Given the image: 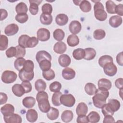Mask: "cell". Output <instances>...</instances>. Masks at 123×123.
Instances as JSON below:
<instances>
[{
  "instance_id": "cell-1",
  "label": "cell",
  "mask_w": 123,
  "mask_h": 123,
  "mask_svg": "<svg viewBox=\"0 0 123 123\" xmlns=\"http://www.w3.org/2000/svg\"><path fill=\"white\" fill-rule=\"evenodd\" d=\"M109 96L108 90L98 88L97 93L92 98L94 105L98 108H101L106 103V99Z\"/></svg>"
},
{
  "instance_id": "cell-2",
  "label": "cell",
  "mask_w": 123,
  "mask_h": 123,
  "mask_svg": "<svg viewBox=\"0 0 123 123\" xmlns=\"http://www.w3.org/2000/svg\"><path fill=\"white\" fill-rule=\"evenodd\" d=\"M48 98L47 93L44 91L38 92L37 94L36 99L38 102V106L42 112L47 113L51 108Z\"/></svg>"
},
{
  "instance_id": "cell-3",
  "label": "cell",
  "mask_w": 123,
  "mask_h": 123,
  "mask_svg": "<svg viewBox=\"0 0 123 123\" xmlns=\"http://www.w3.org/2000/svg\"><path fill=\"white\" fill-rule=\"evenodd\" d=\"M95 17L98 21H104L107 17V12L104 10L102 3L99 1H97L94 6Z\"/></svg>"
},
{
  "instance_id": "cell-4",
  "label": "cell",
  "mask_w": 123,
  "mask_h": 123,
  "mask_svg": "<svg viewBox=\"0 0 123 123\" xmlns=\"http://www.w3.org/2000/svg\"><path fill=\"white\" fill-rule=\"evenodd\" d=\"M17 75L13 71L6 70L4 71L1 75L2 81L6 84H10L14 82L17 79Z\"/></svg>"
},
{
  "instance_id": "cell-5",
  "label": "cell",
  "mask_w": 123,
  "mask_h": 123,
  "mask_svg": "<svg viewBox=\"0 0 123 123\" xmlns=\"http://www.w3.org/2000/svg\"><path fill=\"white\" fill-rule=\"evenodd\" d=\"M60 102L61 104L66 107H72L75 104V99L71 94H62L60 97Z\"/></svg>"
},
{
  "instance_id": "cell-6",
  "label": "cell",
  "mask_w": 123,
  "mask_h": 123,
  "mask_svg": "<svg viewBox=\"0 0 123 123\" xmlns=\"http://www.w3.org/2000/svg\"><path fill=\"white\" fill-rule=\"evenodd\" d=\"M103 68L104 73L109 76H114L117 72V68L113 62L107 63Z\"/></svg>"
},
{
  "instance_id": "cell-7",
  "label": "cell",
  "mask_w": 123,
  "mask_h": 123,
  "mask_svg": "<svg viewBox=\"0 0 123 123\" xmlns=\"http://www.w3.org/2000/svg\"><path fill=\"white\" fill-rule=\"evenodd\" d=\"M37 35L38 40L41 41H46L50 38V33L48 29L41 28L37 30Z\"/></svg>"
},
{
  "instance_id": "cell-8",
  "label": "cell",
  "mask_w": 123,
  "mask_h": 123,
  "mask_svg": "<svg viewBox=\"0 0 123 123\" xmlns=\"http://www.w3.org/2000/svg\"><path fill=\"white\" fill-rule=\"evenodd\" d=\"M4 121L6 123H21L22 119L20 115L12 113L7 116H3Z\"/></svg>"
},
{
  "instance_id": "cell-9",
  "label": "cell",
  "mask_w": 123,
  "mask_h": 123,
  "mask_svg": "<svg viewBox=\"0 0 123 123\" xmlns=\"http://www.w3.org/2000/svg\"><path fill=\"white\" fill-rule=\"evenodd\" d=\"M19 77L21 81H31L32 80L34 76V71L31 72H27L25 71L23 69L20 70L19 72Z\"/></svg>"
},
{
  "instance_id": "cell-10",
  "label": "cell",
  "mask_w": 123,
  "mask_h": 123,
  "mask_svg": "<svg viewBox=\"0 0 123 123\" xmlns=\"http://www.w3.org/2000/svg\"><path fill=\"white\" fill-rule=\"evenodd\" d=\"M69 30L71 33L73 34H77L79 33L81 29L82 25L81 23L76 20H74L72 21L69 26Z\"/></svg>"
},
{
  "instance_id": "cell-11",
  "label": "cell",
  "mask_w": 123,
  "mask_h": 123,
  "mask_svg": "<svg viewBox=\"0 0 123 123\" xmlns=\"http://www.w3.org/2000/svg\"><path fill=\"white\" fill-rule=\"evenodd\" d=\"M19 30V27L15 24H11L6 26L4 29L5 34L8 36L15 35Z\"/></svg>"
},
{
  "instance_id": "cell-12",
  "label": "cell",
  "mask_w": 123,
  "mask_h": 123,
  "mask_svg": "<svg viewBox=\"0 0 123 123\" xmlns=\"http://www.w3.org/2000/svg\"><path fill=\"white\" fill-rule=\"evenodd\" d=\"M36 60L38 63L44 60H48L50 61L51 60V56L46 51L40 50L38 51L36 55Z\"/></svg>"
},
{
  "instance_id": "cell-13",
  "label": "cell",
  "mask_w": 123,
  "mask_h": 123,
  "mask_svg": "<svg viewBox=\"0 0 123 123\" xmlns=\"http://www.w3.org/2000/svg\"><path fill=\"white\" fill-rule=\"evenodd\" d=\"M62 76L66 80H71L74 78L75 76V72L73 69L66 67L63 69L62 71Z\"/></svg>"
},
{
  "instance_id": "cell-14",
  "label": "cell",
  "mask_w": 123,
  "mask_h": 123,
  "mask_svg": "<svg viewBox=\"0 0 123 123\" xmlns=\"http://www.w3.org/2000/svg\"><path fill=\"white\" fill-rule=\"evenodd\" d=\"M123 22L122 18L119 15H114L110 17L109 20L110 25L113 27L117 28L120 26Z\"/></svg>"
},
{
  "instance_id": "cell-15",
  "label": "cell",
  "mask_w": 123,
  "mask_h": 123,
  "mask_svg": "<svg viewBox=\"0 0 123 123\" xmlns=\"http://www.w3.org/2000/svg\"><path fill=\"white\" fill-rule=\"evenodd\" d=\"M43 0H29L30 3L29 6V11L31 14L36 15L38 12V5L41 3Z\"/></svg>"
},
{
  "instance_id": "cell-16",
  "label": "cell",
  "mask_w": 123,
  "mask_h": 123,
  "mask_svg": "<svg viewBox=\"0 0 123 123\" xmlns=\"http://www.w3.org/2000/svg\"><path fill=\"white\" fill-rule=\"evenodd\" d=\"M58 62L59 64L63 67L68 66L71 62V60L69 56L67 54H62L58 58Z\"/></svg>"
},
{
  "instance_id": "cell-17",
  "label": "cell",
  "mask_w": 123,
  "mask_h": 123,
  "mask_svg": "<svg viewBox=\"0 0 123 123\" xmlns=\"http://www.w3.org/2000/svg\"><path fill=\"white\" fill-rule=\"evenodd\" d=\"M67 49L66 45L62 41L56 42L53 47L54 51L58 54H63Z\"/></svg>"
},
{
  "instance_id": "cell-18",
  "label": "cell",
  "mask_w": 123,
  "mask_h": 123,
  "mask_svg": "<svg viewBox=\"0 0 123 123\" xmlns=\"http://www.w3.org/2000/svg\"><path fill=\"white\" fill-rule=\"evenodd\" d=\"M98 88L110 90L112 86L111 82L109 79L106 78H101L98 81Z\"/></svg>"
},
{
  "instance_id": "cell-19",
  "label": "cell",
  "mask_w": 123,
  "mask_h": 123,
  "mask_svg": "<svg viewBox=\"0 0 123 123\" xmlns=\"http://www.w3.org/2000/svg\"><path fill=\"white\" fill-rule=\"evenodd\" d=\"M12 89L14 95L18 97H21L25 93V90L21 84H16L14 85Z\"/></svg>"
},
{
  "instance_id": "cell-20",
  "label": "cell",
  "mask_w": 123,
  "mask_h": 123,
  "mask_svg": "<svg viewBox=\"0 0 123 123\" xmlns=\"http://www.w3.org/2000/svg\"><path fill=\"white\" fill-rule=\"evenodd\" d=\"M0 111L4 116H7L14 113V107L12 104H6L0 108Z\"/></svg>"
},
{
  "instance_id": "cell-21",
  "label": "cell",
  "mask_w": 123,
  "mask_h": 123,
  "mask_svg": "<svg viewBox=\"0 0 123 123\" xmlns=\"http://www.w3.org/2000/svg\"><path fill=\"white\" fill-rule=\"evenodd\" d=\"M38 118L37 111L34 109H29L26 113V118L27 120L30 123L35 122Z\"/></svg>"
},
{
  "instance_id": "cell-22",
  "label": "cell",
  "mask_w": 123,
  "mask_h": 123,
  "mask_svg": "<svg viewBox=\"0 0 123 123\" xmlns=\"http://www.w3.org/2000/svg\"><path fill=\"white\" fill-rule=\"evenodd\" d=\"M56 24L60 26L65 25L68 22V17L64 13H60L58 14L55 18Z\"/></svg>"
},
{
  "instance_id": "cell-23",
  "label": "cell",
  "mask_w": 123,
  "mask_h": 123,
  "mask_svg": "<svg viewBox=\"0 0 123 123\" xmlns=\"http://www.w3.org/2000/svg\"><path fill=\"white\" fill-rule=\"evenodd\" d=\"M87 106L84 102L79 103L76 107V113L78 116L82 115H86L87 113Z\"/></svg>"
},
{
  "instance_id": "cell-24",
  "label": "cell",
  "mask_w": 123,
  "mask_h": 123,
  "mask_svg": "<svg viewBox=\"0 0 123 123\" xmlns=\"http://www.w3.org/2000/svg\"><path fill=\"white\" fill-rule=\"evenodd\" d=\"M36 103V99L33 97H26L22 100L23 105L26 108L30 109L34 106Z\"/></svg>"
},
{
  "instance_id": "cell-25",
  "label": "cell",
  "mask_w": 123,
  "mask_h": 123,
  "mask_svg": "<svg viewBox=\"0 0 123 123\" xmlns=\"http://www.w3.org/2000/svg\"><path fill=\"white\" fill-rule=\"evenodd\" d=\"M68 45L70 47H75L79 43V39L78 37L74 34L69 35L67 39Z\"/></svg>"
},
{
  "instance_id": "cell-26",
  "label": "cell",
  "mask_w": 123,
  "mask_h": 123,
  "mask_svg": "<svg viewBox=\"0 0 123 123\" xmlns=\"http://www.w3.org/2000/svg\"><path fill=\"white\" fill-rule=\"evenodd\" d=\"M74 117L73 112L70 110H65L62 112L61 115L62 120L65 123L71 122Z\"/></svg>"
},
{
  "instance_id": "cell-27",
  "label": "cell",
  "mask_w": 123,
  "mask_h": 123,
  "mask_svg": "<svg viewBox=\"0 0 123 123\" xmlns=\"http://www.w3.org/2000/svg\"><path fill=\"white\" fill-rule=\"evenodd\" d=\"M85 92L89 95H95L98 90L96 86L92 83H87L85 86Z\"/></svg>"
},
{
  "instance_id": "cell-28",
  "label": "cell",
  "mask_w": 123,
  "mask_h": 123,
  "mask_svg": "<svg viewBox=\"0 0 123 123\" xmlns=\"http://www.w3.org/2000/svg\"><path fill=\"white\" fill-rule=\"evenodd\" d=\"M85 56L84 58L86 60H93L96 56V51L93 48H87L85 49Z\"/></svg>"
},
{
  "instance_id": "cell-29",
  "label": "cell",
  "mask_w": 123,
  "mask_h": 123,
  "mask_svg": "<svg viewBox=\"0 0 123 123\" xmlns=\"http://www.w3.org/2000/svg\"><path fill=\"white\" fill-rule=\"evenodd\" d=\"M59 115V110L54 107H51L47 113V117L50 120H56Z\"/></svg>"
},
{
  "instance_id": "cell-30",
  "label": "cell",
  "mask_w": 123,
  "mask_h": 123,
  "mask_svg": "<svg viewBox=\"0 0 123 123\" xmlns=\"http://www.w3.org/2000/svg\"><path fill=\"white\" fill-rule=\"evenodd\" d=\"M52 16L51 14L42 13L40 16V22L45 25H49L52 22Z\"/></svg>"
},
{
  "instance_id": "cell-31",
  "label": "cell",
  "mask_w": 123,
  "mask_h": 123,
  "mask_svg": "<svg viewBox=\"0 0 123 123\" xmlns=\"http://www.w3.org/2000/svg\"><path fill=\"white\" fill-rule=\"evenodd\" d=\"M85 56V49L81 48L75 49L73 52V56L76 60H80L84 59Z\"/></svg>"
},
{
  "instance_id": "cell-32",
  "label": "cell",
  "mask_w": 123,
  "mask_h": 123,
  "mask_svg": "<svg viewBox=\"0 0 123 123\" xmlns=\"http://www.w3.org/2000/svg\"><path fill=\"white\" fill-rule=\"evenodd\" d=\"M89 122L91 123H96L99 122L100 119L99 114L96 111H91L87 115Z\"/></svg>"
},
{
  "instance_id": "cell-33",
  "label": "cell",
  "mask_w": 123,
  "mask_h": 123,
  "mask_svg": "<svg viewBox=\"0 0 123 123\" xmlns=\"http://www.w3.org/2000/svg\"><path fill=\"white\" fill-rule=\"evenodd\" d=\"M98 62L99 66L103 68V66L107 63L113 62V58L110 55H103L99 58Z\"/></svg>"
},
{
  "instance_id": "cell-34",
  "label": "cell",
  "mask_w": 123,
  "mask_h": 123,
  "mask_svg": "<svg viewBox=\"0 0 123 123\" xmlns=\"http://www.w3.org/2000/svg\"><path fill=\"white\" fill-rule=\"evenodd\" d=\"M35 86L37 91H43L46 89L47 87V84L44 80L41 79H39L36 81L35 83Z\"/></svg>"
},
{
  "instance_id": "cell-35",
  "label": "cell",
  "mask_w": 123,
  "mask_h": 123,
  "mask_svg": "<svg viewBox=\"0 0 123 123\" xmlns=\"http://www.w3.org/2000/svg\"><path fill=\"white\" fill-rule=\"evenodd\" d=\"M15 11L17 14L26 13L28 11L27 6L25 3L21 2L18 3L16 6Z\"/></svg>"
},
{
  "instance_id": "cell-36",
  "label": "cell",
  "mask_w": 123,
  "mask_h": 123,
  "mask_svg": "<svg viewBox=\"0 0 123 123\" xmlns=\"http://www.w3.org/2000/svg\"><path fill=\"white\" fill-rule=\"evenodd\" d=\"M80 9L84 12H88L91 10V5L89 1L86 0H82L80 5Z\"/></svg>"
},
{
  "instance_id": "cell-37",
  "label": "cell",
  "mask_w": 123,
  "mask_h": 123,
  "mask_svg": "<svg viewBox=\"0 0 123 123\" xmlns=\"http://www.w3.org/2000/svg\"><path fill=\"white\" fill-rule=\"evenodd\" d=\"M108 103L114 112L117 111L120 109L121 106L120 101L116 99H109Z\"/></svg>"
},
{
  "instance_id": "cell-38",
  "label": "cell",
  "mask_w": 123,
  "mask_h": 123,
  "mask_svg": "<svg viewBox=\"0 0 123 123\" xmlns=\"http://www.w3.org/2000/svg\"><path fill=\"white\" fill-rule=\"evenodd\" d=\"M65 33L61 29H56L53 32V37L57 41H61L63 39Z\"/></svg>"
},
{
  "instance_id": "cell-39",
  "label": "cell",
  "mask_w": 123,
  "mask_h": 123,
  "mask_svg": "<svg viewBox=\"0 0 123 123\" xmlns=\"http://www.w3.org/2000/svg\"><path fill=\"white\" fill-rule=\"evenodd\" d=\"M26 60L23 57L17 58L14 62V66L15 68L18 71L23 69L25 61Z\"/></svg>"
},
{
  "instance_id": "cell-40",
  "label": "cell",
  "mask_w": 123,
  "mask_h": 123,
  "mask_svg": "<svg viewBox=\"0 0 123 123\" xmlns=\"http://www.w3.org/2000/svg\"><path fill=\"white\" fill-rule=\"evenodd\" d=\"M62 93L60 91L56 92L52 95V104L55 106H59L61 105L60 102V97L62 96Z\"/></svg>"
},
{
  "instance_id": "cell-41",
  "label": "cell",
  "mask_w": 123,
  "mask_h": 123,
  "mask_svg": "<svg viewBox=\"0 0 123 123\" xmlns=\"http://www.w3.org/2000/svg\"><path fill=\"white\" fill-rule=\"evenodd\" d=\"M39 65L42 71H46L50 69L51 63L50 61L48 60H44L39 63Z\"/></svg>"
},
{
  "instance_id": "cell-42",
  "label": "cell",
  "mask_w": 123,
  "mask_h": 123,
  "mask_svg": "<svg viewBox=\"0 0 123 123\" xmlns=\"http://www.w3.org/2000/svg\"><path fill=\"white\" fill-rule=\"evenodd\" d=\"M116 5L112 0H108L106 2V8L107 12L110 14L115 13V9Z\"/></svg>"
},
{
  "instance_id": "cell-43",
  "label": "cell",
  "mask_w": 123,
  "mask_h": 123,
  "mask_svg": "<svg viewBox=\"0 0 123 123\" xmlns=\"http://www.w3.org/2000/svg\"><path fill=\"white\" fill-rule=\"evenodd\" d=\"M106 36L105 31L101 29L95 30L93 33V37L96 40H101Z\"/></svg>"
},
{
  "instance_id": "cell-44",
  "label": "cell",
  "mask_w": 123,
  "mask_h": 123,
  "mask_svg": "<svg viewBox=\"0 0 123 123\" xmlns=\"http://www.w3.org/2000/svg\"><path fill=\"white\" fill-rule=\"evenodd\" d=\"M8 46V39L7 37L3 35H0V50L1 51L5 50Z\"/></svg>"
},
{
  "instance_id": "cell-45",
  "label": "cell",
  "mask_w": 123,
  "mask_h": 123,
  "mask_svg": "<svg viewBox=\"0 0 123 123\" xmlns=\"http://www.w3.org/2000/svg\"><path fill=\"white\" fill-rule=\"evenodd\" d=\"M42 75L43 77L48 81L51 80L55 77V73L52 69H49L46 71H43Z\"/></svg>"
},
{
  "instance_id": "cell-46",
  "label": "cell",
  "mask_w": 123,
  "mask_h": 123,
  "mask_svg": "<svg viewBox=\"0 0 123 123\" xmlns=\"http://www.w3.org/2000/svg\"><path fill=\"white\" fill-rule=\"evenodd\" d=\"M101 111L104 116L106 115H111L114 114V112L112 111L108 103L105 104L101 108Z\"/></svg>"
},
{
  "instance_id": "cell-47",
  "label": "cell",
  "mask_w": 123,
  "mask_h": 123,
  "mask_svg": "<svg viewBox=\"0 0 123 123\" xmlns=\"http://www.w3.org/2000/svg\"><path fill=\"white\" fill-rule=\"evenodd\" d=\"M34 63L31 60H26L25 62L23 69L27 72H31L34 71Z\"/></svg>"
},
{
  "instance_id": "cell-48",
  "label": "cell",
  "mask_w": 123,
  "mask_h": 123,
  "mask_svg": "<svg viewBox=\"0 0 123 123\" xmlns=\"http://www.w3.org/2000/svg\"><path fill=\"white\" fill-rule=\"evenodd\" d=\"M62 88L61 84L58 81H55L51 83L49 86V89L50 91L56 92H59Z\"/></svg>"
},
{
  "instance_id": "cell-49",
  "label": "cell",
  "mask_w": 123,
  "mask_h": 123,
  "mask_svg": "<svg viewBox=\"0 0 123 123\" xmlns=\"http://www.w3.org/2000/svg\"><path fill=\"white\" fill-rule=\"evenodd\" d=\"M38 43V39L35 37H30L26 43V48H32L36 47Z\"/></svg>"
},
{
  "instance_id": "cell-50",
  "label": "cell",
  "mask_w": 123,
  "mask_h": 123,
  "mask_svg": "<svg viewBox=\"0 0 123 123\" xmlns=\"http://www.w3.org/2000/svg\"><path fill=\"white\" fill-rule=\"evenodd\" d=\"M30 37L27 35H22L18 38V44L19 45L24 47L26 48V43L28 39Z\"/></svg>"
},
{
  "instance_id": "cell-51",
  "label": "cell",
  "mask_w": 123,
  "mask_h": 123,
  "mask_svg": "<svg viewBox=\"0 0 123 123\" xmlns=\"http://www.w3.org/2000/svg\"><path fill=\"white\" fill-rule=\"evenodd\" d=\"M28 19V16L26 13L17 14L15 16V20L21 24L25 23Z\"/></svg>"
},
{
  "instance_id": "cell-52",
  "label": "cell",
  "mask_w": 123,
  "mask_h": 123,
  "mask_svg": "<svg viewBox=\"0 0 123 123\" xmlns=\"http://www.w3.org/2000/svg\"><path fill=\"white\" fill-rule=\"evenodd\" d=\"M16 48L17 50V52H16V55L15 57L17 58H21V57L23 58L25 56V54L26 53L25 48H24L18 45L16 47Z\"/></svg>"
},
{
  "instance_id": "cell-53",
  "label": "cell",
  "mask_w": 123,
  "mask_h": 123,
  "mask_svg": "<svg viewBox=\"0 0 123 123\" xmlns=\"http://www.w3.org/2000/svg\"><path fill=\"white\" fill-rule=\"evenodd\" d=\"M41 10L44 13L51 14L52 12V7L49 3H45L42 5Z\"/></svg>"
},
{
  "instance_id": "cell-54",
  "label": "cell",
  "mask_w": 123,
  "mask_h": 123,
  "mask_svg": "<svg viewBox=\"0 0 123 123\" xmlns=\"http://www.w3.org/2000/svg\"><path fill=\"white\" fill-rule=\"evenodd\" d=\"M16 52L17 50L16 47H11L6 50L5 53L8 58H12L16 56Z\"/></svg>"
},
{
  "instance_id": "cell-55",
  "label": "cell",
  "mask_w": 123,
  "mask_h": 123,
  "mask_svg": "<svg viewBox=\"0 0 123 123\" xmlns=\"http://www.w3.org/2000/svg\"><path fill=\"white\" fill-rule=\"evenodd\" d=\"M21 85L23 86L25 93H27L31 91L32 89V86L29 81H23L21 83Z\"/></svg>"
},
{
  "instance_id": "cell-56",
  "label": "cell",
  "mask_w": 123,
  "mask_h": 123,
  "mask_svg": "<svg viewBox=\"0 0 123 123\" xmlns=\"http://www.w3.org/2000/svg\"><path fill=\"white\" fill-rule=\"evenodd\" d=\"M76 122L78 123H87L89 122L87 116L86 115H78L76 119Z\"/></svg>"
},
{
  "instance_id": "cell-57",
  "label": "cell",
  "mask_w": 123,
  "mask_h": 123,
  "mask_svg": "<svg viewBox=\"0 0 123 123\" xmlns=\"http://www.w3.org/2000/svg\"><path fill=\"white\" fill-rule=\"evenodd\" d=\"M115 13L117 14L119 16L123 15V5L119 4L116 6L115 9Z\"/></svg>"
},
{
  "instance_id": "cell-58",
  "label": "cell",
  "mask_w": 123,
  "mask_h": 123,
  "mask_svg": "<svg viewBox=\"0 0 123 123\" xmlns=\"http://www.w3.org/2000/svg\"><path fill=\"white\" fill-rule=\"evenodd\" d=\"M123 79L119 78L116 80L115 81V86L117 88L119 89H122L123 88Z\"/></svg>"
},
{
  "instance_id": "cell-59",
  "label": "cell",
  "mask_w": 123,
  "mask_h": 123,
  "mask_svg": "<svg viewBox=\"0 0 123 123\" xmlns=\"http://www.w3.org/2000/svg\"><path fill=\"white\" fill-rule=\"evenodd\" d=\"M8 99L7 95L4 93L0 92V104L2 105L5 104Z\"/></svg>"
},
{
  "instance_id": "cell-60",
  "label": "cell",
  "mask_w": 123,
  "mask_h": 123,
  "mask_svg": "<svg viewBox=\"0 0 123 123\" xmlns=\"http://www.w3.org/2000/svg\"><path fill=\"white\" fill-rule=\"evenodd\" d=\"M116 62L117 63L120 65H123V52H121L119 53L116 56Z\"/></svg>"
},
{
  "instance_id": "cell-61",
  "label": "cell",
  "mask_w": 123,
  "mask_h": 123,
  "mask_svg": "<svg viewBox=\"0 0 123 123\" xmlns=\"http://www.w3.org/2000/svg\"><path fill=\"white\" fill-rule=\"evenodd\" d=\"M103 122L104 123H114L115 120L114 118L111 115H106L105 116Z\"/></svg>"
},
{
  "instance_id": "cell-62",
  "label": "cell",
  "mask_w": 123,
  "mask_h": 123,
  "mask_svg": "<svg viewBox=\"0 0 123 123\" xmlns=\"http://www.w3.org/2000/svg\"><path fill=\"white\" fill-rule=\"evenodd\" d=\"M0 21H2L6 19L8 16L7 11L3 9H0Z\"/></svg>"
},
{
  "instance_id": "cell-63",
  "label": "cell",
  "mask_w": 123,
  "mask_h": 123,
  "mask_svg": "<svg viewBox=\"0 0 123 123\" xmlns=\"http://www.w3.org/2000/svg\"><path fill=\"white\" fill-rule=\"evenodd\" d=\"M81 1H82V0H73V2H74V4L76 5H78V6H79Z\"/></svg>"
}]
</instances>
